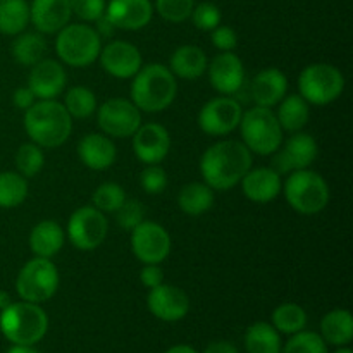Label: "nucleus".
Listing matches in <instances>:
<instances>
[{"instance_id": "72a5a7b5", "label": "nucleus", "mask_w": 353, "mask_h": 353, "mask_svg": "<svg viewBox=\"0 0 353 353\" xmlns=\"http://www.w3.org/2000/svg\"><path fill=\"white\" fill-rule=\"evenodd\" d=\"M307 324V312L299 305V303L286 302L281 303L272 312V326L278 333L283 334H295L302 331Z\"/></svg>"}, {"instance_id": "39448f33", "label": "nucleus", "mask_w": 353, "mask_h": 353, "mask_svg": "<svg viewBox=\"0 0 353 353\" xmlns=\"http://www.w3.org/2000/svg\"><path fill=\"white\" fill-rule=\"evenodd\" d=\"M241 143L252 152L265 157L278 152L285 141V131L279 126L278 117L269 107L255 105L241 114L240 124Z\"/></svg>"}, {"instance_id": "20e7f679", "label": "nucleus", "mask_w": 353, "mask_h": 353, "mask_svg": "<svg viewBox=\"0 0 353 353\" xmlns=\"http://www.w3.org/2000/svg\"><path fill=\"white\" fill-rule=\"evenodd\" d=\"M48 330V317L38 303L12 302L0 312V331L12 345L33 347L43 340Z\"/></svg>"}, {"instance_id": "cd10ccee", "label": "nucleus", "mask_w": 353, "mask_h": 353, "mask_svg": "<svg viewBox=\"0 0 353 353\" xmlns=\"http://www.w3.org/2000/svg\"><path fill=\"white\" fill-rule=\"evenodd\" d=\"M278 105V112L274 114L283 131L296 133L307 126L310 119V105L307 100L300 95H286Z\"/></svg>"}, {"instance_id": "473e14b6", "label": "nucleus", "mask_w": 353, "mask_h": 353, "mask_svg": "<svg viewBox=\"0 0 353 353\" xmlns=\"http://www.w3.org/2000/svg\"><path fill=\"white\" fill-rule=\"evenodd\" d=\"M28 196V179L19 172H0V209H16Z\"/></svg>"}, {"instance_id": "a878e982", "label": "nucleus", "mask_w": 353, "mask_h": 353, "mask_svg": "<svg viewBox=\"0 0 353 353\" xmlns=\"http://www.w3.org/2000/svg\"><path fill=\"white\" fill-rule=\"evenodd\" d=\"M65 241V233L62 226L55 221H41L31 230L30 248L34 257L52 259L62 250Z\"/></svg>"}, {"instance_id": "49530a36", "label": "nucleus", "mask_w": 353, "mask_h": 353, "mask_svg": "<svg viewBox=\"0 0 353 353\" xmlns=\"http://www.w3.org/2000/svg\"><path fill=\"white\" fill-rule=\"evenodd\" d=\"M12 102L19 110H28L34 102H37V97L31 92L30 86H19V88L14 92Z\"/></svg>"}, {"instance_id": "4c0bfd02", "label": "nucleus", "mask_w": 353, "mask_h": 353, "mask_svg": "<svg viewBox=\"0 0 353 353\" xmlns=\"http://www.w3.org/2000/svg\"><path fill=\"white\" fill-rule=\"evenodd\" d=\"M281 353H327V343L321 334L312 331H299L286 341Z\"/></svg>"}, {"instance_id": "6e6552de", "label": "nucleus", "mask_w": 353, "mask_h": 353, "mask_svg": "<svg viewBox=\"0 0 353 353\" xmlns=\"http://www.w3.org/2000/svg\"><path fill=\"white\" fill-rule=\"evenodd\" d=\"M345 90V76L327 62L310 64L299 76V95L309 105H327L340 99Z\"/></svg>"}, {"instance_id": "bb28decb", "label": "nucleus", "mask_w": 353, "mask_h": 353, "mask_svg": "<svg viewBox=\"0 0 353 353\" xmlns=\"http://www.w3.org/2000/svg\"><path fill=\"white\" fill-rule=\"evenodd\" d=\"M321 338L334 347H348L353 340V317L350 310L334 309L321 321Z\"/></svg>"}, {"instance_id": "412c9836", "label": "nucleus", "mask_w": 353, "mask_h": 353, "mask_svg": "<svg viewBox=\"0 0 353 353\" xmlns=\"http://www.w3.org/2000/svg\"><path fill=\"white\" fill-rule=\"evenodd\" d=\"M72 16L69 0H33L30 6V23L41 34L59 33Z\"/></svg>"}, {"instance_id": "7c9ffc66", "label": "nucleus", "mask_w": 353, "mask_h": 353, "mask_svg": "<svg viewBox=\"0 0 353 353\" xmlns=\"http://www.w3.org/2000/svg\"><path fill=\"white\" fill-rule=\"evenodd\" d=\"M30 24V3L26 0H0V33L17 37Z\"/></svg>"}, {"instance_id": "6ab92c4d", "label": "nucleus", "mask_w": 353, "mask_h": 353, "mask_svg": "<svg viewBox=\"0 0 353 353\" xmlns=\"http://www.w3.org/2000/svg\"><path fill=\"white\" fill-rule=\"evenodd\" d=\"M68 74L64 65L54 59H41L31 65L28 86L34 93L37 100H55L65 88Z\"/></svg>"}, {"instance_id": "8fccbe9b", "label": "nucleus", "mask_w": 353, "mask_h": 353, "mask_svg": "<svg viewBox=\"0 0 353 353\" xmlns=\"http://www.w3.org/2000/svg\"><path fill=\"white\" fill-rule=\"evenodd\" d=\"M165 353H199V352H196L193 347H190V345H176V347L169 348Z\"/></svg>"}, {"instance_id": "7ed1b4c3", "label": "nucleus", "mask_w": 353, "mask_h": 353, "mask_svg": "<svg viewBox=\"0 0 353 353\" xmlns=\"http://www.w3.org/2000/svg\"><path fill=\"white\" fill-rule=\"evenodd\" d=\"M176 93H178V83L168 65L152 62V64L141 65L140 71L133 76L131 102L141 112H162L171 107Z\"/></svg>"}, {"instance_id": "58836bf2", "label": "nucleus", "mask_w": 353, "mask_h": 353, "mask_svg": "<svg viewBox=\"0 0 353 353\" xmlns=\"http://www.w3.org/2000/svg\"><path fill=\"white\" fill-rule=\"evenodd\" d=\"M195 7V0H155L154 10L168 23H185L190 19L192 10Z\"/></svg>"}, {"instance_id": "37998d69", "label": "nucleus", "mask_w": 353, "mask_h": 353, "mask_svg": "<svg viewBox=\"0 0 353 353\" xmlns=\"http://www.w3.org/2000/svg\"><path fill=\"white\" fill-rule=\"evenodd\" d=\"M71 10L83 23H95L105 12V0H69Z\"/></svg>"}, {"instance_id": "a18cd8bd", "label": "nucleus", "mask_w": 353, "mask_h": 353, "mask_svg": "<svg viewBox=\"0 0 353 353\" xmlns=\"http://www.w3.org/2000/svg\"><path fill=\"white\" fill-rule=\"evenodd\" d=\"M140 283L148 290L164 283V271L161 264H143V269L140 271Z\"/></svg>"}, {"instance_id": "c756f323", "label": "nucleus", "mask_w": 353, "mask_h": 353, "mask_svg": "<svg viewBox=\"0 0 353 353\" xmlns=\"http://www.w3.org/2000/svg\"><path fill=\"white\" fill-rule=\"evenodd\" d=\"M245 348L248 353H281V336L269 323H254L245 331Z\"/></svg>"}, {"instance_id": "f8f14e48", "label": "nucleus", "mask_w": 353, "mask_h": 353, "mask_svg": "<svg viewBox=\"0 0 353 353\" xmlns=\"http://www.w3.org/2000/svg\"><path fill=\"white\" fill-rule=\"evenodd\" d=\"M131 252L141 264H162L171 254V236L161 224L143 221L131 231Z\"/></svg>"}, {"instance_id": "e433bc0d", "label": "nucleus", "mask_w": 353, "mask_h": 353, "mask_svg": "<svg viewBox=\"0 0 353 353\" xmlns=\"http://www.w3.org/2000/svg\"><path fill=\"white\" fill-rule=\"evenodd\" d=\"M126 192L117 183H102L97 186V190L92 195V203L95 209H99L103 214H114L126 200Z\"/></svg>"}, {"instance_id": "dca6fc26", "label": "nucleus", "mask_w": 353, "mask_h": 353, "mask_svg": "<svg viewBox=\"0 0 353 353\" xmlns=\"http://www.w3.org/2000/svg\"><path fill=\"white\" fill-rule=\"evenodd\" d=\"M147 305L152 316L164 323H176L185 319L190 310V299L185 290L174 285L161 283L152 288L147 296Z\"/></svg>"}, {"instance_id": "c03bdc74", "label": "nucleus", "mask_w": 353, "mask_h": 353, "mask_svg": "<svg viewBox=\"0 0 353 353\" xmlns=\"http://www.w3.org/2000/svg\"><path fill=\"white\" fill-rule=\"evenodd\" d=\"M210 41L221 52H233L238 47V34L231 26L219 24L210 31Z\"/></svg>"}, {"instance_id": "a211bd4d", "label": "nucleus", "mask_w": 353, "mask_h": 353, "mask_svg": "<svg viewBox=\"0 0 353 353\" xmlns=\"http://www.w3.org/2000/svg\"><path fill=\"white\" fill-rule=\"evenodd\" d=\"M171 150V134L162 124H141L133 134V152L145 165L161 164Z\"/></svg>"}, {"instance_id": "f3484780", "label": "nucleus", "mask_w": 353, "mask_h": 353, "mask_svg": "<svg viewBox=\"0 0 353 353\" xmlns=\"http://www.w3.org/2000/svg\"><path fill=\"white\" fill-rule=\"evenodd\" d=\"M210 86L221 95L233 97L243 86L245 68L234 52H221L207 64Z\"/></svg>"}, {"instance_id": "0eeeda50", "label": "nucleus", "mask_w": 353, "mask_h": 353, "mask_svg": "<svg viewBox=\"0 0 353 353\" xmlns=\"http://www.w3.org/2000/svg\"><path fill=\"white\" fill-rule=\"evenodd\" d=\"M102 38L95 28L85 23L65 24L55 38V52L62 64L71 68H86L99 59Z\"/></svg>"}, {"instance_id": "79ce46f5", "label": "nucleus", "mask_w": 353, "mask_h": 353, "mask_svg": "<svg viewBox=\"0 0 353 353\" xmlns=\"http://www.w3.org/2000/svg\"><path fill=\"white\" fill-rule=\"evenodd\" d=\"M140 185L148 195H161L168 188V172L161 164H148L140 174Z\"/></svg>"}, {"instance_id": "f704fd0d", "label": "nucleus", "mask_w": 353, "mask_h": 353, "mask_svg": "<svg viewBox=\"0 0 353 353\" xmlns=\"http://www.w3.org/2000/svg\"><path fill=\"white\" fill-rule=\"evenodd\" d=\"M64 107L72 119H88L97 112V97L86 86H74L65 93Z\"/></svg>"}, {"instance_id": "f257e3e1", "label": "nucleus", "mask_w": 353, "mask_h": 353, "mask_svg": "<svg viewBox=\"0 0 353 353\" xmlns=\"http://www.w3.org/2000/svg\"><path fill=\"white\" fill-rule=\"evenodd\" d=\"M252 152L241 141L223 140L210 145L200 157L203 183L216 192H226L252 169Z\"/></svg>"}, {"instance_id": "2f4dec72", "label": "nucleus", "mask_w": 353, "mask_h": 353, "mask_svg": "<svg viewBox=\"0 0 353 353\" xmlns=\"http://www.w3.org/2000/svg\"><path fill=\"white\" fill-rule=\"evenodd\" d=\"M47 48V40L41 33H19L12 41V57L17 64L31 68L45 59Z\"/></svg>"}, {"instance_id": "393cba45", "label": "nucleus", "mask_w": 353, "mask_h": 353, "mask_svg": "<svg viewBox=\"0 0 353 353\" xmlns=\"http://www.w3.org/2000/svg\"><path fill=\"white\" fill-rule=\"evenodd\" d=\"M207 64L209 61L202 48L196 45H181L172 52L168 68L176 78L195 81L207 71Z\"/></svg>"}, {"instance_id": "2eb2a0df", "label": "nucleus", "mask_w": 353, "mask_h": 353, "mask_svg": "<svg viewBox=\"0 0 353 353\" xmlns=\"http://www.w3.org/2000/svg\"><path fill=\"white\" fill-rule=\"evenodd\" d=\"M100 65L107 74L117 79H130L143 65L141 52L137 45L124 40H112L99 54Z\"/></svg>"}, {"instance_id": "5701e85b", "label": "nucleus", "mask_w": 353, "mask_h": 353, "mask_svg": "<svg viewBox=\"0 0 353 353\" xmlns=\"http://www.w3.org/2000/svg\"><path fill=\"white\" fill-rule=\"evenodd\" d=\"M78 157L92 171H105L116 162L117 148L107 134L88 133L79 140Z\"/></svg>"}, {"instance_id": "c9c22d12", "label": "nucleus", "mask_w": 353, "mask_h": 353, "mask_svg": "<svg viewBox=\"0 0 353 353\" xmlns=\"http://www.w3.org/2000/svg\"><path fill=\"white\" fill-rule=\"evenodd\" d=\"M45 165V155L41 147L37 143L30 141V143H23L16 152V168L21 176L26 179L34 178L40 174V171Z\"/></svg>"}, {"instance_id": "423d86ee", "label": "nucleus", "mask_w": 353, "mask_h": 353, "mask_svg": "<svg viewBox=\"0 0 353 353\" xmlns=\"http://www.w3.org/2000/svg\"><path fill=\"white\" fill-rule=\"evenodd\" d=\"M281 192H285L288 205L302 216H314V214L323 212L330 203L331 196L326 179L312 169L290 172Z\"/></svg>"}, {"instance_id": "c85d7f7f", "label": "nucleus", "mask_w": 353, "mask_h": 353, "mask_svg": "<svg viewBox=\"0 0 353 353\" xmlns=\"http://www.w3.org/2000/svg\"><path fill=\"white\" fill-rule=\"evenodd\" d=\"M178 205L186 216H202L214 205V190L205 183H188L179 190Z\"/></svg>"}, {"instance_id": "1a4fd4ad", "label": "nucleus", "mask_w": 353, "mask_h": 353, "mask_svg": "<svg viewBox=\"0 0 353 353\" xmlns=\"http://www.w3.org/2000/svg\"><path fill=\"white\" fill-rule=\"evenodd\" d=\"M59 271L50 259L34 257L21 268L16 278V292L21 300L31 303H45L57 293Z\"/></svg>"}, {"instance_id": "603ef678", "label": "nucleus", "mask_w": 353, "mask_h": 353, "mask_svg": "<svg viewBox=\"0 0 353 353\" xmlns=\"http://www.w3.org/2000/svg\"><path fill=\"white\" fill-rule=\"evenodd\" d=\"M10 303H12V299H10L9 292H6V290H0V312H2L3 309H7Z\"/></svg>"}, {"instance_id": "f03ea898", "label": "nucleus", "mask_w": 353, "mask_h": 353, "mask_svg": "<svg viewBox=\"0 0 353 353\" xmlns=\"http://www.w3.org/2000/svg\"><path fill=\"white\" fill-rule=\"evenodd\" d=\"M24 130L30 140L41 148H59L69 140L72 117L57 100H38L24 110Z\"/></svg>"}, {"instance_id": "9b49d317", "label": "nucleus", "mask_w": 353, "mask_h": 353, "mask_svg": "<svg viewBox=\"0 0 353 353\" xmlns=\"http://www.w3.org/2000/svg\"><path fill=\"white\" fill-rule=\"evenodd\" d=\"M97 123L109 138H130L141 126V110L128 99H109L97 107Z\"/></svg>"}, {"instance_id": "a19ab883", "label": "nucleus", "mask_w": 353, "mask_h": 353, "mask_svg": "<svg viewBox=\"0 0 353 353\" xmlns=\"http://www.w3.org/2000/svg\"><path fill=\"white\" fill-rule=\"evenodd\" d=\"M190 19L193 21L196 30L200 31H212L214 28H217L223 19V14H221L219 7L212 2H202L199 6L193 7L192 16Z\"/></svg>"}, {"instance_id": "9d476101", "label": "nucleus", "mask_w": 353, "mask_h": 353, "mask_svg": "<svg viewBox=\"0 0 353 353\" xmlns=\"http://www.w3.org/2000/svg\"><path fill=\"white\" fill-rule=\"evenodd\" d=\"M109 223L105 214L93 205H83L71 214L68 221V240L81 252H92L105 241Z\"/></svg>"}, {"instance_id": "ea45409f", "label": "nucleus", "mask_w": 353, "mask_h": 353, "mask_svg": "<svg viewBox=\"0 0 353 353\" xmlns=\"http://www.w3.org/2000/svg\"><path fill=\"white\" fill-rule=\"evenodd\" d=\"M114 214H116V223L126 231H133L145 221V207L137 199H126Z\"/></svg>"}, {"instance_id": "864d4df0", "label": "nucleus", "mask_w": 353, "mask_h": 353, "mask_svg": "<svg viewBox=\"0 0 353 353\" xmlns=\"http://www.w3.org/2000/svg\"><path fill=\"white\" fill-rule=\"evenodd\" d=\"M334 353H353V352H352V348H348V347H340Z\"/></svg>"}, {"instance_id": "ddd939ff", "label": "nucleus", "mask_w": 353, "mask_h": 353, "mask_svg": "<svg viewBox=\"0 0 353 353\" xmlns=\"http://www.w3.org/2000/svg\"><path fill=\"white\" fill-rule=\"evenodd\" d=\"M240 102L230 95H221L209 100L199 112V126L209 137H226L240 124Z\"/></svg>"}, {"instance_id": "de8ad7c7", "label": "nucleus", "mask_w": 353, "mask_h": 353, "mask_svg": "<svg viewBox=\"0 0 353 353\" xmlns=\"http://www.w3.org/2000/svg\"><path fill=\"white\" fill-rule=\"evenodd\" d=\"M95 24H97L95 31L100 34V38H109V37H112V34L116 33V30H117V28L114 26V23L109 19V16H107L105 12H103L102 16H100L99 19L95 21Z\"/></svg>"}, {"instance_id": "09e8293b", "label": "nucleus", "mask_w": 353, "mask_h": 353, "mask_svg": "<svg viewBox=\"0 0 353 353\" xmlns=\"http://www.w3.org/2000/svg\"><path fill=\"white\" fill-rule=\"evenodd\" d=\"M203 353H238V348L230 341H212Z\"/></svg>"}, {"instance_id": "b1692460", "label": "nucleus", "mask_w": 353, "mask_h": 353, "mask_svg": "<svg viewBox=\"0 0 353 353\" xmlns=\"http://www.w3.org/2000/svg\"><path fill=\"white\" fill-rule=\"evenodd\" d=\"M288 92V78L285 72L278 68H268L257 72L252 79L250 93L255 105L274 107L281 102Z\"/></svg>"}, {"instance_id": "4468645a", "label": "nucleus", "mask_w": 353, "mask_h": 353, "mask_svg": "<svg viewBox=\"0 0 353 353\" xmlns=\"http://www.w3.org/2000/svg\"><path fill=\"white\" fill-rule=\"evenodd\" d=\"M276 154L278 155H276L272 169L283 174V172L309 169V165L317 159L319 147H317V141L312 134L296 131L288 140L283 141Z\"/></svg>"}, {"instance_id": "4be33fe9", "label": "nucleus", "mask_w": 353, "mask_h": 353, "mask_svg": "<svg viewBox=\"0 0 353 353\" xmlns=\"http://www.w3.org/2000/svg\"><path fill=\"white\" fill-rule=\"evenodd\" d=\"M240 183L243 195L255 203L272 202L283 190L281 174L272 168L248 169Z\"/></svg>"}, {"instance_id": "3c124183", "label": "nucleus", "mask_w": 353, "mask_h": 353, "mask_svg": "<svg viewBox=\"0 0 353 353\" xmlns=\"http://www.w3.org/2000/svg\"><path fill=\"white\" fill-rule=\"evenodd\" d=\"M7 353H40L38 350H34L33 347H26V345H14L12 348H9Z\"/></svg>"}, {"instance_id": "aec40b11", "label": "nucleus", "mask_w": 353, "mask_h": 353, "mask_svg": "<svg viewBox=\"0 0 353 353\" xmlns=\"http://www.w3.org/2000/svg\"><path fill=\"white\" fill-rule=\"evenodd\" d=\"M105 14L117 30L138 31L152 21L154 3L150 0H110Z\"/></svg>"}]
</instances>
